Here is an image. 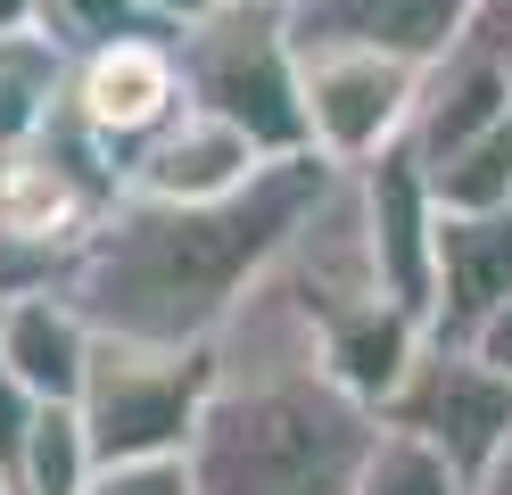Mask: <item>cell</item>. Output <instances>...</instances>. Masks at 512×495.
Masks as SVG:
<instances>
[{
  "mask_svg": "<svg viewBox=\"0 0 512 495\" xmlns=\"http://www.w3.org/2000/svg\"><path fill=\"white\" fill-rule=\"evenodd\" d=\"M471 33L504 58V75H512V0H479V9H471Z\"/></svg>",
  "mask_w": 512,
  "mask_h": 495,
  "instance_id": "21",
  "label": "cell"
},
{
  "mask_svg": "<svg viewBox=\"0 0 512 495\" xmlns=\"http://www.w3.org/2000/svg\"><path fill=\"white\" fill-rule=\"evenodd\" d=\"M471 347H479V355H488V363H496V372H512V297H504V306H496L488 322H479V330H471Z\"/></svg>",
  "mask_w": 512,
  "mask_h": 495,
  "instance_id": "22",
  "label": "cell"
},
{
  "mask_svg": "<svg viewBox=\"0 0 512 495\" xmlns=\"http://www.w3.org/2000/svg\"><path fill=\"white\" fill-rule=\"evenodd\" d=\"M471 495H512V438L496 446V462L479 471V487H471Z\"/></svg>",
  "mask_w": 512,
  "mask_h": 495,
  "instance_id": "24",
  "label": "cell"
},
{
  "mask_svg": "<svg viewBox=\"0 0 512 495\" xmlns=\"http://www.w3.org/2000/svg\"><path fill=\"white\" fill-rule=\"evenodd\" d=\"M67 108H75L91 132H100L116 157L141 149L166 116L190 108L174 25H133V33H108V42L75 50V99H67Z\"/></svg>",
  "mask_w": 512,
  "mask_h": 495,
  "instance_id": "7",
  "label": "cell"
},
{
  "mask_svg": "<svg viewBox=\"0 0 512 495\" xmlns=\"http://www.w3.org/2000/svg\"><path fill=\"white\" fill-rule=\"evenodd\" d=\"M83 495H207L190 454H141V462H100V479Z\"/></svg>",
  "mask_w": 512,
  "mask_h": 495,
  "instance_id": "18",
  "label": "cell"
},
{
  "mask_svg": "<svg viewBox=\"0 0 512 495\" xmlns=\"http://www.w3.org/2000/svg\"><path fill=\"white\" fill-rule=\"evenodd\" d=\"M438 207L446 215H488V207H512V116L488 124L479 141H463L446 165H422Z\"/></svg>",
  "mask_w": 512,
  "mask_h": 495,
  "instance_id": "17",
  "label": "cell"
},
{
  "mask_svg": "<svg viewBox=\"0 0 512 495\" xmlns=\"http://www.w3.org/2000/svg\"><path fill=\"white\" fill-rule=\"evenodd\" d=\"M0 495H17V479H9V462H0Z\"/></svg>",
  "mask_w": 512,
  "mask_h": 495,
  "instance_id": "26",
  "label": "cell"
},
{
  "mask_svg": "<svg viewBox=\"0 0 512 495\" xmlns=\"http://www.w3.org/2000/svg\"><path fill=\"white\" fill-rule=\"evenodd\" d=\"M67 99H75V42L67 33H58L50 17L0 33V149L50 132L58 116H67Z\"/></svg>",
  "mask_w": 512,
  "mask_h": 495,
  "instance_id": "14",
  "label": "cell"
},
{
  "mask_svg": "<svg viewBox=\"0 0 512 495\" xmlns=\"http://www.w3.org/2000/svg\"><path fill=\"white\" fill-rule=\"evenodd\" d=\"M9 479H17V495H83L100 479V446H91V421H83L75 396H42V413L25 429Z\"/></svg>",
  "mask_w": 512,
  "mask_h": 495,
  "instance_id": "15",
  "label": "cell"
},
{
  "mask_svg": "<svg viewBox=\"0 0 512 495\" xmlns=\"http://www.w3.org/2000/svg\"><path fill=\"white\" fill-rule=\"evenodd\" d=\"M0 322H9V289H0Z\"/></svg>",
  "mask_w": 512,
  "mask_h": 495,
  "instance_id": "27",
  "label": "cell"
},
{
  "mask_svg": "<svg viewBox=\"0 0 512 495\" xmlns=\"http://www.w3.org/2000/svg\"><path fill=\"white\" fill-rule=\"evenodd\" d=\"M182 42V83L199 108L232 116L265 157H298L314 149L306 132V58L281 0H232L199 25H174Z\"/></svg>",
  "mask_w": 512,
  "mask_h": 495,
  "instance_id": "3",
  "label": "cell"
},
{
  "mask_svg": "<svg viewBox=\"0 0 512 495\" xmlns=\"http://www.w3.org/2000/svg\"><path fill=\"white\" fill-rule=\"evenodd\" d=\"M306 58V132L331 165H372L380 149L405 141L413 124V99H422V66L389 58V50H356V42H331V50H298Z\"/></svg>",
  "mask_w": 512,
  "mask_h": 495,
  "instance_id": "6",
  "label": "cell"
},
{
  "mask_svg": "<svg viewBox=\"0 0 512 495\" xmlns=\"http://www.w3.org/2000/svg\"><path fill=\"white\" fill-rule=\"evenodd\" d=\"M339 174L347 165H331L323 149H298V157H273L232 198L182 207V198L124 190L75 248L67 289L91 306L100 330H124V339H215L240 297L290 256V240L339 190Z\"/></svg>",
  "mask_w": 512,
  "mask_h": 495,
  "instance_id": "1",
  "label": "cell"
},
{
  "mask_svg": "<svg viewBox=\"0 0 512 495\" xmlns=\"http://www.w3.org/2000/svg\"><path fill=\"white\" fill-rule=\"evenodd\" d=\"M512 116V75L504 58L479 42V33H463L455 50H438L422 66V99H413V124H405V149L422 165H446L463 141H479L488 124Z\"/></svg>",
  "mask_w": 512,
  "mask_h": 495,
  "instance_id": "11",
  "label": "cell"
},
{
  "mask_svg": "<svg viewBox=\"0 0 512 495\" xmlns=\"http://www.w3.org/2000/svg\"><path fill=\"white\" fill-rule=\"evenodd\" d=\"M265 165H273V157L256 149L232 116H215V108L190 99V108L166 116L141 149H124V190H133V198H182V207H190V198H232V190H248Z\"/></svg>",
  "mask_w": 512,
  "mask_h": 495,
  "instance_id": "9",
  "label": "cell"
},
{
  "mask_svg": "<svg viewBox=\"0 0 512 495\" xmlns=\"http://www.w3.org/2000/svg\"><path fill=\"white\" fill-rule=\"evenodd\" d=\"M42 17V0H0V33H9V25H34Z\"/></svg>",
  "mask_w": 512,
  "mask_h": 495,
  "instance_id": "25",
  "label": "cell"
},
{
  "mask_svg": "<svg viewBox=\"0 0 512 495\" xmlns=\"http://www.w3.org/2000/svg\"><path fill=\"white\" fill-rule=\"evenodd\" d=\"M504 297H512V207H488V215H446L438 207V306H430V339H471Z\"/></svg>",
  "mask_w": 512,
  "mask_h": 495,
  "instance_id": "13",
  "label": "cell"
},
{
  "mask_svg": "<svg viewBox=\"0 0 512 495\" xmlns=\"http://www.w3.org/2000/svg\"><path fill=\"white\" fill-rule=\"evenodd\" d=\"M58 33H67L75 50H91V42H108V33H133V25H166V17H149L141 0H50L42 9Z\"/></svg>",
  "mask_w": 512,
  "mask_h": 495,
  "instance_id": "19",
  "label": "cell"
},
{
  "mask_svg": "<svg viewBox=\"0 0 512 495\" xmlns=\"http://www.w3.org/2000/svg\"><path fill=\"white\" fill-rule=\"evenodd\" d=\"M215 396V339H124L100 330V355L83 372V421L100 462H141V454H190Z\"/></svg>",
  "mask_w": 512,
  "mask_h": 495,
  "instance_id": "4",
  "label": "cell"
},
{
  "mask_svg": "<svg viewBox=\"0 0 512 495\" xmlns=\"http://www.w3.org/2000/svg\"><path fill=\"white\" fill-rule=\"evenodd\" d=\"M347 182H356V215H364V248H372L380 289L405 297L430 322V306H438V190L422 174V157L397 141L372 165H356Z\"/></svg>",
  "mask_w": 512,
  "mask_h": 495,
  "instance_id": "8",
  "label": "cell"
},
{
  "mask_svg": "<svg viewBox=\"0 0 512 495\" xmlns=\"http://www.w3.org/2000/svg\"><path fill=\"white\" fill-rule=\"evenodd\" d=\"M290 9L298 50H331V42H356V50H389L430 66L438 50H455L471 33L479 0H281Z\"/></svg>",
  "mask_w": 512,
  "mask_h": 495,
  "instance_id": "10",
  "label": "cell"
},
{
  "mask_svg": "<svg viewBox=\"0 0 512 495\" xmlns=\"http://www.w3.org/2000/svg\"><path fill=\"white\" fill-rule=\"evenodd\" d=\"M149 17H166V25H199V17H215V9H232V0H141Z\"/></svg>",
  "mask_w": 512,
  "mask_h": 495,
  "instance_id": "23",
  "label": "cell"
},
{
  "mask_svg": "<svg viewBox=\"0 0 512 495\" xmlns=\"http://www.w3.org/2000/svg\"><path fill=\"white\" fill-rule=\"evenodd\" d=\"M380 421H397L413 438H430L438 454H455V471L479 487V471L512 438V372H496L471 339H430L413 355V372L397 380V396L380 405Z\"/></svg>",
  "mask_w": 512,
  "mask_h": 495,
  "instance_id": "5",
  "label": "cell"
},
{
  "mask_svg": "<svg viewBox=\"0 0 512 495\" xmlns=\"http://www.w3.org/2000/svg\"><path fill=\"white\" fill-rule=\"evenodd\" d=\"M100 355V322L67 281H42V289H17L9 297V322H0V363L34 388V396H83V372Z\"/></svg>",
  "mask_w": 512,
  "mask_h": 495,
  "instance_id": "12",
  "label": "cell"
},
{
  "mask_svg": "<svg viewBox=\"0 0 512 495\" xmlns=\"http://www.w3.org/2000/svg\"><path fill=\"white\" fill-rule=\"evenodd\" d=\"M380 438V405L331 372L314 306L290 264L256 281L215 330V396L190 438L207 495H356V471Z\"/></svg>",
  "mask_w": 512,
  "mask_h": 495,
  "instance_id": "2",
  "label": "cell"
},
{
  "mask_svg": "<svg viewBox=\"0 0 512 495\" xmlns=\"http://www.w3.org/2000/svg\"><path fill=\"white\" fill-rule=\"evenodd\" d=\"M356 495H471V479L455 471V454H438L430 438L380 421V438H372L364 471H356Z\"/></svg>",
  "mask_w": 512,
  "mask_h": 495,
  "instance_id": "16",
  "label": "cell"
},
{
  "mask_svg": "<svg viewBox=\"0 0 512 495\" xmlns=\"http://www.w3.org/2000/svg\"><path fill=\"white\" fill-rule=\"evenodd\" d=\"M34 413H42V396L25 388L9 363H0V462H17V446H25V429H34Z\"/></svg>",
  "mask_w": 512,
  "mask_h": 495,
  "instance_id": "20",
  "label": "cell"
},
{
  "mask_svg": "<svg viewBox=\"0 0 512 495\" xmlns=\"http://www.w3.org/2000/svg\"><path fill=\"white\" fill-rule=\"evenodd\" d=\"M42 9H50V0H42Z\"/></svg>",
  "mask_w": 512,
  "mask_h": 495,
  "instance_id": "28",
  "label": "cell"
}]
</instances>
